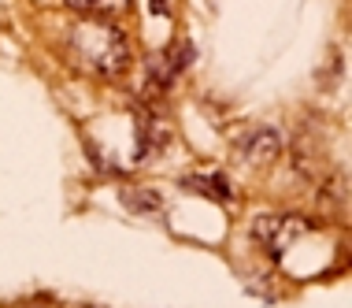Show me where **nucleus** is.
<instances>
[{
  "instance_id": "nucleus-1",
  "label": "nucleus",
  "mask_w": 352,
  "mask_h": 308,
  "mask_svg": "<svg viewBox=\"0 0 352 308\" xmlns=\"http://www.w3.org/2000/svg\"><path fill=\"white\" fill-rule=\"evenodd\" d=\"M67 49L74 63L100 74V79H116L130 67V37L116 23H104V19H85V23L71 26Z\"/></svg>"
},
{
  "instance_id": "nucleus-2",
  "label": "nucleus",
  "mask_w": 352,
  "mask_h": 308,
  "mask_svg": "<svg viewBox=\"0 0 352 308\" xmlns=\"http://www.w3.org/2000/svg\"><path fill=\"white\" fill-rule=\"evenodd\" d=\"M308 230H311V223L304 216H293V212H263V216L252 219L256 245L274 260H282L300 238H308Z\"/></svg>"
},
{
  "instance_id": "nucleus-3",
  "label": "nucleus",
  "mask_w": 352,
  "mask_h": 308,
  "mask_svg": "<svg viewBox=\"0 0 352 308\" xmlns=\"http://www.w3.org/2000/svg\"><path fill=\"white\" fill-rule=\"evenodd\" d=\"M282 156V134L271 127H256L237 141V160L252 163V167H267Z\"/></svg>"
},
{
  "instance_id": "nucleus-4",
  "label": "nucleus",
  "mask_w": 352,
  "mask_h": 308,
  "mask_svg": "<svg viewBox=\"0 0 352 308\" xmlns=\"http://www.w3.org/2000/svg\"><path fill=\"white\" fill-rule=\"evenodd\" d=\"M189 60H193V45H175V49H167L164 56H156L148 85H152V90H156V85H160V90H167V85L186 71V63H189Z\"/></svg>"
},
{
  "instance_id": "nucleus-5",
  "label": "nucleus",
  "mask_w": 352,
  "mask_h": 308,
  "mask_svg": "<svg viewBox=\"0 0 352 308\" xmlns=\"http://www.w3.org/2000/svg\"><path fill=\"white\" fill-rule=\"evenodd\" d=\"M182 186L212 201H230V186H226L223 175H193V178H182Z\"/></svg>"
},
{
  "instance_id": "nucleus-6",
  "label": "nucleus",
  "mask_w": 352,
  "mask_h": 308,
  "mask_svg": "<svg viewBox=\"0 0 352 308\" xmlns=\"http://www.w3.org/2000/svg\"><path fill=\"white\" fill-rule=\"evenodd\" d=\"M122 205L130 212H160L164 208V197L156 189H122Z\"/></svg>"
},
{
  "instance_id": "nucleus-7",
  "label": "nucleus",
  "mask_w": 352,
  "mask_h": 308,
  "mask_svg": "<svg viewBox=\"0 0 352 308\" xmlns=\"http://www.w3.org/2000/svg\"><path fill=\"white\" fill-rule=\"evenodd\" d=\"M67 8H74V12H85V15H116L122 12V8L130 4V0H63Z\"/></svg>"
},
{
  "instance_id": "nucleus-8",
  "label": "nucleus",
  "mask_w": 352,
  "mask_h": 308,
  "mask_svg": "<svg viewBox=\"0 0 352 308\" xmlns=\"http://www.w3.org/2000/svg\"><path fill=\"white\" fill-rule=\"evenodd\" d=\"M152 12H156V15H167L170 4H167V0H152Z\"/></svg>"
},
{
  "instance_id": "nucleus-9",
  "label": "nucleus",
  "mask_w": 352,
  "mask_h": 308,
  "mask_svg": "<svg viewBox=\"0 0 352 308\" xmlns=\"http://www.w3.org/2000/svg\"><path fill=\"white\" fill-rule=\"evenodd\" d=\"M82 308H89V305H82Z\"/></svg>"
}]
</instances>
